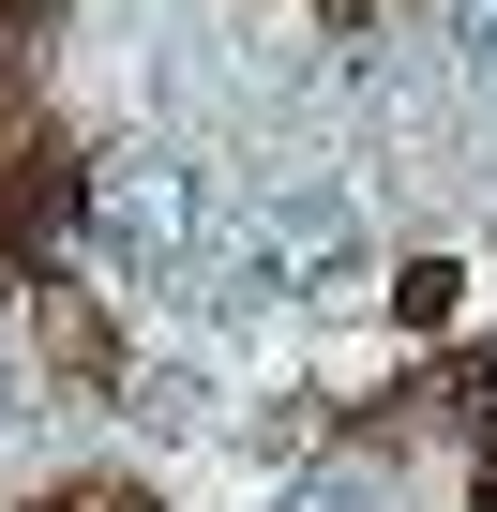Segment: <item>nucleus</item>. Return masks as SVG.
<instances>
[{"mask_svg":"<svg viewBox=\"0 0 497 512\" xmlns=\"http://www.w3.org/2000/svg\"><path fill=\"white\" fill-rule=\"evenodd\" d=\"M211 241H226V196H211L196 151L136 136V151L91 166V256H106V272H136V287H196Z\"/></svg>","mask_w":497,"mask_h":512,"instance_id":"1","label":"nucleus"},{"mask_svg":"<svg viewBox=\"0 0 497 512\" xmlns=\"http://www.w3.org/2000/svg\"><path fill=\"white\" fill-rule=\"evenodd\" d=\"M437 76L497 121V0H452V31H437Z\"/></svg>","mask_w":497,"mask_h":512,"instance_id":"2","label":"nucleus"},{"mask_svg":"<svg viewBox=\"0 0 497 512\" xmlns=\"http://www.w3.org/2000/svg\"><path fill=\"white\" fill-rule=\"evenodd\" d=\"M272 512H392V482H377V467H302Z\"/></svg>","mask_w":497,"mask_h":512,"instance_id":"3","label":"nucleus"},{"mask_svg":"<svg viewBox=\"0 0 497 512\" xmlns=\"http://www.w3.org/2000/svg\"><path fill=\"white\" fill-rule=\"evenodd\" d=\"M0 407H16V347H0Z\"/></svg>","mask_w":497,"mask_h":512,"instance_id":"4","label":"nucleus"}]
</instances>
